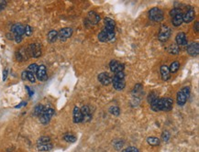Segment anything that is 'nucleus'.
<instances>
[{
    "mask_svg": "<svg viewBox=\"0 0 199 152\" xmlns=\"http://www.w3.org/2000/svg\"><path fill=\"white\" fill-rule=\"evenodd\" d=\"M161 74L162 80L167 81L170 79V70L166 65H162L161 67Z\"/></svg>",
    "mask_w": 199,
    "mask_h": 152,
    "instance_id": "6ab92c4d",
    "label": "nucleus"
},
{
    "mask_svg": "<svg viewBox=\"0 0 199 152\" xmlns=\"http://www.w3.org/2000/svg\"><path fill=\"white\" fill-rule=\"evenodd\" d=\"M98 81L104 85H108L112 83V78L109 73L102 72L98 75Z\"/></svg>",
    "mask_w": 199,
    "mask_h": 152,
    "instance_id": "ddd939ff",
    "label": "nucleus"
},
{
    "mask_svg": "<svg viewBox=\"0 0 199 152\" xmlns=\"http://www.w3.org/2000/svg\"><path fill=\"white\" fill-rule=\"evenodd\" d=\"M109 112L114 115H119V112H120V109L118 107V106H111L109 108Z\"/></svg>",
    "mask_w": 199,
    "mask_h": 152,
    "instance_id": "7c9ffc66",
    "label": "nucleus"
},
{
    "mask_svg": "<svg viewBox=\"0 0 199 152\" xmlns=\"http://www.w3.org/2000/svg\"><path fill=\"white\" fill-rule=\"evenodd\" d=\"M37 147L40 151H49L52 148V143H46V144H38Z\"/></svg>",
    "mask_w": 199,
    "mask_h": 152,
    "instance_id": "5701e85b",
    "label": "nucleus"
},
{
    "mask_svg": "<svg viewBox=\"0 0 199 152\" xmlns=\"http://www.w3.org/2000/svg\"><path fill=\"white\" fill-rule=\"evenodd\" d=\"M170 36H171V29L168 26L162 25L161 30H160L159 36H158L159 41H168Z\"/></svg>",
    "mask_w": 199,
    "mask_h": 152,
    "instance_id": "0eeeda50",
    "label": "nucleus"
},
{
    "mask_svg": "<svg viewBox=\"0 0 199 152\" xmlns=\"http://www.w3.org/2000/svg\"><path fill=\"white\" fill-rule=\"evenodd\" d=\"M149 15H150V19L155 22H160L163 19V12L158 8H154L150 9Z\"/></svg>",
    "mask_w": 199,
    "mask_h": 152,
    "instance_id": "423d86ee",
    "label": "nucleus"
},
{
    "mask_svg": "<svg viewBox=\"0 0 199 152\" xmlns=\"http://www.w3.org/2000/svg\"><path fill=\"white\" fill-rule=\"evenodd\" d=\"M44 109H45V106H44L43 104H38V105H36L35 108H34V111H33L34 115L40 116V115L43 113Z\"/></svg>",
    "mask_w": 199,
    "mask_h": 152,
    "instance_id": "b1692460",
    "label": "nucleus"
},
{
    "mask_svg": "<svg viewBox=\"0 0 199 152\" xmlns=\"http://www.w3.org/2000/svg\"><path fill=\"white\" fill-rule=\"evenodd\" d=\"M26 89L28 90V93H29V95H30V96L31 97V96L33 95V92L31 91V88H30L29 86H26Z\"/></svg>",
    "mask_w": 199,
    "mask_h": 152,
    "instance_id": "a19ab883",
    "label": "nucleus"
},
{
    "mask_svg": "<svg viewBox=\"0 0 199 152\" xmlns=\"http://www.w3.org/2000/svg\"><path fill=\"white\" fill-rule=\"evenodd\" d=\"M21 78H22V80H28L27 79V71H24V72H22V73H21Z\"/></svg>",
    "mask_w": 199,
    "mask_h": 152,
    "instance_id": "ea45409f",
    "label": "nucleus"
},
{
    "mask_svg": "<svg viewBox=\"0 0 199 152\" xmlns=\"http://www.w3.org/2000/svg\"><path fill=\"white\" fill-rule=\"evenodd\" d=\"M72 34H73V30L71 28H64L58 32V38L62 41H64L67 39H69L72 36Z\"/></svg>",
    "mask_w": 199,
    "mask_h": 152,
    "instance_id": "9d476101",
    "label": "nucleus"
},
{
    "mask_svg": "<svg viewBox=\"0 0 199 152\" xmlns=\"http://www.w3.org/2000/svg\"><path fill=\"white\" fill-rule=\"evenodd\" d=\"M169 138H170V134H169V132L164 131V132L162 133V135H161V139H162L163 141H168Z\"/></svg>",
    "mask_w": 199,
    "mask_h": 152,
    "instance_id": "e433bc0d",
    "label": "nucleus"
},
{
    "mask_svg": "<svg viewBox=\"0 0 199 152\" xmlns=\"http://www.w3.org/2000/svg\"><path fill=\"white\" fill-rule=\"evenodd\" d=\"M122 152H139V150L135 147H128L125 148Z\"/></svg>",
    "mask_w": 199,
    "mask_h": 152,
    "instance_id": "f704fd0d",
    "label": "nucleus"
},
{
    "mask_svg": "<svg viewBox=\"0 0 199 152\" xmlns=\"http://www.w3.org/2000/svg\"><path fill=\"white\" fill-rule=\"evenodd\" d=\"M33 33V29L30 26V25H26L25 26V34L26 36H31Z\"/></svg>",
    "mask_w": 199,
    "mask_h": 152,
    "instance_id": "473e14b6",
    "label": "nucleus"
},
{
    "mask_svg": "<svg viewBox=\"0 0 199 152\" xmlns=\"http://www.w3.org/2000/svg\"><path fill=\"white\" fill-rule=\"evenodd\" d=\"M87 19L89 20L90 24L96 25V24L100 20V17H99L97 14H96L95 12H90V13L88 14V16H87Z\"/></svg>",
    "mask_w": 199,
    "mask_h": 152,
    "instance_id": "aec40b11",
    "label": "nucleus"
},
{
    "mask_svg": "<svg viewBox=\"0 0 199 152\" xmlns=\"http://www.w3.org/2000/svg\"><path fill=\"white\" fill-rule=\"evenodd\" d=\"M46 143H51V138L49 136H42L38 139L37 145L38 144H46Z\"/></svg>",
    "mask_w": 199,
    "mask_h": 152,
    "instance_id": "c756f323",
    "label": "nucleus"
},
{
    "mask_svg": "<svg viewBox=\"0 0 199 152\" xmlns=\"http://www.w3.org/2000/svg\"><path fill=\"white\" fill-rule=\"evenodd\" d=\"M82 115H83V121L82 122H87L92 118V114L87 105H84L81 109Z\"/></svg>",
    "mask_w": 199,
    "mask_h": 152,
    "instance_id": "2eb2a0df",
    "label": "nucleus"
},
{
    "mask_svg": "<svg viewBox=\"0 0 199 152\" xmlns=\"http://www.w3.org/2000/svg\"><path fill=\"white\" fill-rule=\"evenodd\" d=\"M63 139L65 140V141H67V142H72V143H74V142H75L76 141V136H74L73 134H65L64 136H63Z\"/></svg>",
    "mask_w": 199,
    "mask_h": 152,
    "instance_id": "bb28decb",
    "label": "nucleus"
},
{
    "mask_svg": "<svg viewBox=\"0 0 199 152\" xmlns=\"http://www.w3.org/2000/svg\"><path fill=\"white\" fill-rule=\"evenodd\" d=\"M189 94H190L189 87H183L182 90H180V92H178L177 94V104L179 105H183L186 103Z\"/></svg>",
    "mask_w": 199,
    "mask_h": 152,
    "instance_id": "20e7f679",
    "label": "nucleus"
},
{
    "mask_svg": "<svg viewBox=\"0 0 199 152\" xmlns=\"http://www.w3.org/2000/svg\"><path fill=\"white\" fill-rule=\"evenodd\" d=\"M172 24L173 26L175 27H178L180 25H182V23L183 22V13H180L178 15H175L174 17H172Z\"/></svg>",
    "mask_w": 199,
    "mask_h": 152,
    "instance_id": "412c9836",
    "label": "nucleus"
},
{
    "mask_svg": "<svg viewBox=\"0 0 199 152\" xmlns=\"http://www.w3.org/2000/svg\"><path fill=\"white\" fill-rule=\"evenodd\" d=\"M11 31L14 34V36L22 37L25 34V26H23L21 24H15L12 26Z\"/></svg>",
    "mask_w": 199,
    "mask_h": 152,
    "instance_id": "9b49d317",
    "label": "nucleus"
},
{
    "mask_svg": "<svg viewBox=\"0 0 199 152\" xmlns=\"http://www.w3.org/2000/svg\"><path fill=\"white\" fill-rule=\"evenodd\" d=\"M179 68H180V63L178 62H173L171 64L169 70H170V72H176L179 70Z\"/></svg>",
    "mask_w": 199,
    "mask_h": 152,
    "instance_id": "cd10ccee",
    "label": "nucleus"
},
{
    "mask_svg": "<svg viewBox=\"0 0 199 152\" xmlns=\"http://www.w3.org/2000/svg\"><path fill=\"white\" fill-rule=\"evenodd\" d=\"M173 100L171 97H164V98H157L152 103H150V108L154 112L159 111H170L172 108Z\"/></svg>",
    "mask_w": 199,
    "mask_h": 152,
    "instance_id": "f257e3e1",
    "label": "nucleus"
},
{
    "mask_svg": "<svg viewBox=\"0 0 199 152\" xmlns=\"http://www.w3.org/2000/svg\"><path fill=\"white\" fill-rule=\"evenodd\" d=\"M180 13H182V11H181L179 9H172V10L170 11V15H171L172 17H174L175 15H178V14H180Z\"/></svg>",
    "mask_w": 199,
    "mask_h": 152,
    "instance_id": "c9c22d12",
    "label": "nucleus"
},
{
    "mask_svg": "<svg viewBox=\"0 0 199 152\" xmlns=\"http://www.w3.org/2000/svg\"><path fill=\"white\" fill-rule=\"evenodd\" d=\"M7 6V1H0V11L3 10Z\"/></svg>",
    "mask_w": 199,
    "mask_h": 152,
    "instance_id": "4c0bfd02",
    "label": "nucleus"
},
{
    "mask_svg": "<svg viewBox=\"0 0 199 152\" xmlns=\"http://www.w3.org/2000/svg\"><path fill=\"white\" fill-rule=\"evenodd\" d=\"M195 17V12L193 9H189L185 14L183 15V21L185 23H190L192 20H194Z\"/></svg>",
    "mask_w": 199,
    "mask_h": 152,
    "instance_id": "4468645a",
    "label": "nucleus"
},
{
    "mask_svg": "<svg viewBox=\"0 0 199 152\" xmlns=\"http://www.w3.org/2000/svg\"><path fill=\"white\" fill-rule=\"evenodd\" d=\"M26 104H27V103H26V102H21V103H20L19 105H17V106H16V108H20L21 106H25Z\"/></svg>",
    "mask_w": 199,
    "mask_h": 152,
    "instance_id": "37998d69",
    "label": "nucleus"
},
{
    "mask_svg": "<svg viewBox=\"0 0 199 152\" xmlns=\"http://www.w3.org/2000/svg\"><path fill=\"white\" fill-rule=\"evenodd\" d=\"M176 43L178 46H185L187 45V39L183 32H179L176 36Z\"/></svg>",
    "mask_w": 199,
    "mask_h": 152,
    "instance_id": "a211bd4d",
    "label": "nucleus"
},
{
    "mask_svg": "<svg viewBox=\"0 0 199 152\" xmlns=\"http://www.w3.org/2000/svg\"><path fill=\"white\" fill-rule=\"evenodd\" d=\"M27 79H28L31 83H35V81H36L35 75H34L33 73L28 72V71H27Z\"/></svg>",
    "mask_w": 199,
    "mask_h": 152,
    "instance_id": "72a5a7b5",
    "label": "nucleus"
},
{
    "mask_svg": "<svg viewBox=\"0 0 199 152\" xmlns=\"http://www.w3.org/2000/svg\"><path fill=\"white\" fill-rule=\"evenodd\" d=\"M157 98H158V95H157L156 93H150V94H149V96H148V101H149V103L150 104V103H152L154 100H156Z\"/></svg>",
    "mask_w": 199,
    "mask_h": 152,
    "instance_id": "2f4dec72",
    "label": "nucleus"
},
{
    "mask_svg": "<svg viewBox=\"0 0 199 152\" xmlns=\"http://www.w3.org/2000/svg\"><path fill=\"white\" fill-rule=\"evenodd\" d=\"M73 117H74V123H80L83 121V115H82V112L81 109L77 106H75L74 108V113H73Z\"/></svg>",
    "mask_w": 199,
    "mask_h": 152,
    "instance_id": "f3484780",
    "label": "nucleus"
},
{
    "mask_svg": "<svg viewBox=\"0 0 199 152\" xmlns=\"http://www.w3.org/2000/svg\"><path fill=\"white\" fill-rule=\"evenodd\" d=\"M7 77H8V70H5L3 72V81H6Z\"/></svg>",
    "mask_w": 199,
    "mask_h": 152,
    "instance_id": "79ce46f5",
    "label": "nucleus"
},
{
    "mask_svg": "<svg viewBox=\"0 0 199 152\" xmlns=\"http://www.w3.org/2000/svg\"><path fill=\"white\" fill-rule=\"evenodd\" d=\"M198 27H199V23L196 22V23H195V26H194V29H195V31H196V32H198V30H198Z\"/></svg>",
    "mask_w": 199,
    "mask_h": 152,
    "instance_id": "c03bdc74",
    "label": "nucleus"
},
{
    "mask_svg": "<svg viewBox=\"0 0 199 152\" xmlns=\"http://www.w3.org/2000/svg\"><path fill=\"white\" fill-rule=\"evenodd\" d=\"M168 51L171 54H178L179 53V47L177 44H172L168 48Z\"/></svg>",
    "mask_w": 199,
    "mask_h": 152,
    "instance_id": "a878e982",
    "label": "nucleus"
},
{
    "mask_svg": "<svg viewBox=\"0 0 199 152\" xmlns=\"http://www.w3.org/2000/svg\"><path fill=\"white\" fill-rule=\"evenodd\" d=\"M109 67H110V70L111 72H115V73H118V72H123L124 70V64L116 61V60H113L110 62L109 63Z\"/></svg>",
    "mask_w": 199,
    "mask_h": 152,
    "instance_id": "1a4fd4ad",
    "label": "nucleus"
},
{
    "mask_svg": "<svg viewBox=\"0 0 199 152\" xmlns=\"http://www.w3.org/2000/svg\"><path fill=\"white\" fill-rule=\"evenodd\" d=\"M36 76L40 81H46L47 80V70L45 65H40L38 67V71L36 72Z\"/></svg>",
    "mask_w": 199,
    "mask_h": 152,
    "instance_id": "f8f14e48",
    "label": "nucleus"
},
{
    "mask_svg": "<svg viewBox=\"0 0 199 152\" xmlns=\"http://www.w3.org/2000/svg\"><path fill=\"white\" fill-rule=\"evenodd\" d=\"M14 39H15V41L17 43H20L22 41V37H20V36H14Z\"/></svg>",
    "mask_w": 199,
    "mask_h": 152,
    "instance_id": "58836bf2",
    "label": "nucleus"
},
{
    "mask_svg": "<svg viewBox=\"0 0 199 152\" xmlns=\"http://www.w3.org/2000/svg\"><path fill=\"white\" fill-rule=\"evenodd\" d=\"M28 52L31 56H32L34 58H38L42 55V47H41V45L37 44V43L31 44L29 46Z\"/></svg>",
    "mask_w": 199,
    "mask_h": 152,
    "instance_id": "6e6552de",
    "label": "nucleus"
},
{
    "mask_svg": "<svg viewBox=\"0 0 199 152\" xmlns=\"http://www.w3.org/2000/svg\"><path fill=\"white\" fill-rule=\"evenodd\" d=\"M187 52L191 55V56H196L198 55L199 52V46L198 43H191L188 47H187Z\"/></svg>",
    "mask_w": 199,
    "mask_h": 152,
    "instance_id": "dca6fc26",
    "label": "nucleus"
},
{
    "mask_svg": "<svg viewBox=\"0 0 199 152\" xmlns=\"http://www.w3.org/2000/svg\"><path fill=\"white\" fill-rule=\"evenodd\" d=\"M38 65L36 64V63H32V64H31L29 67H28V72H31V73H33L34 75L36 74V72H37V71H38Z\"/></svg>",
    "mask_w": 199,
    "mask_h": 152,
    "instance_id": "c85d7f7f",
    "label": "nucleus"
},
{
    "mask_svg": "<svg viewBox=\"0 0 199 152\" xmlns=\"http://www.w3.org/2000/svg\"><path fill=\"white\" fill-rule=\"evenodd\" d=\"M53 115H54V109H52V107H45L43 113L40 115L41 123H42L43 125L48 124Z\"/></svg>",
    "mask_w": 199,
    "mask_h": 152,
    "instance_id": "39448f33",
    "label": "nucleus"
},
{
    "mask_svg": "<svg viewBox=\"0 0 199 152\" xmlns=\"http://www.w3.org/2000/svg\"><path fill=\"white\" fill-rule=\"evenodd\" d=\"M112 83H113V87L118 90V91H121L124 89L126 83H125V74L123 72H118L114 75V77L112 78Z\"/></svg>",
    "mask_w": 199,
    "mask_h": 152,
    "instance_id": "7ed1b4c3",
    "label": "nucleus"
},
{
    "mask_svg": "<svg viewBox=\"0 0 199 152\" xmlns=\"http://www.w3.org/2000/svg\"><path fill=\"white\" fill-rule=\"evenodd\" d=\"M47 39H48V41L52 43V42H55L56 40L58 39V32L56 30H51L49 33H48V36H47Z\"/></svg>",
    "mask_w": 199,
    "mask_h": 152,
    "instance_id": "4be33fe9",
    "label": "nucleus"
},
{
    "mask_svg": "<svg viewBox=\"0 0 199 152\" xmlns=\"http://www.w3.org/2000/svg\"><path fill=\"white\" fill-rule=\"evenodd\" d=\"M102 32L107 38L108 41H111L115 39V21L109 18L105 19V28L102 30Z\"/></svg>",
    "mask_w": 199,
    "mask_h": 152,
    "instance_id": "f03ea898",
    "label": "nucleus"
},
{
    "mask_svg": "<svg viewBox=\"0 0 199 152\" xmlns=\"http://www.w3.org/2000/svg\"><path fill=\"white\" fill-rule=\"evenodd\" d=\"M147 142L148 144H150V146H158L160 144V139L158 137H155V136H150V137H148L147 138Z\"/></svg>",
    "mask_w": 199,
    "mask_h": 152,
    "instance_id": "393cba45",
    "label": "nucleus"
}]
</instances>
